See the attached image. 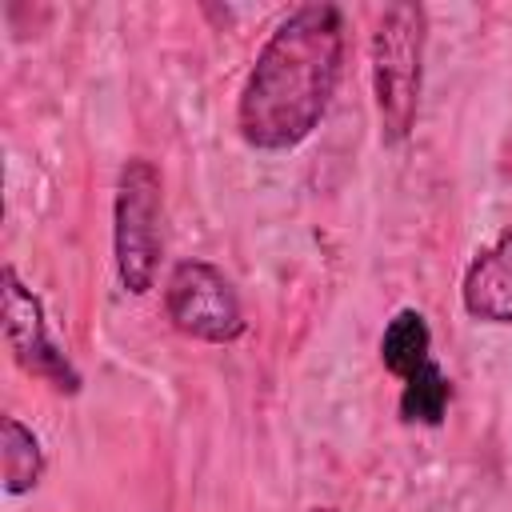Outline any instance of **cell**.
Instances as JSON below:
<instances>
[{
    "label": "cell",
    "instance_id": "obj_1",
    "mask_svg": "<svg viewBox=\"0 0 512 512\" xmlns=\"http://www.w3.org/2000/svg\"><path fill=\"white\" fill-rule=\"evenodd\" d=\"M344 12L308 0L280 16L236 96V132L256 152L300 148L332 108L344 76Z\"/></svg>",
    "mask_w": 512,
    "mask_h": 512
},
{
    "label": "cell",
    "instance_id": "obj_2",
    "mask_svg": "<svg viewBox=\"0 0 512 512\" xmlns=\"http://www.w3.org/2000/svg\"><path fill=\"white\" fill-rule=\"evenodd\" d=\"M424 44H428V12L420 4H388L376 16L368 68H372L380 140L388 148L404 144L416 128L420 88H424Z\"/></svg>",
    "mask_w": 512,
    "mask_h": 512
},
{
    "label": "cell",
    "instance_id": "obj_3",
    "mask_svg": "<svg viewBox=\"0 0 512 512\" xmlns=\"http://www.w3.org/2000/svg\"><path fill=\"white\" fill-rule=\"evenodd\" d=\"M164 256V180L148 156H128L112 196V260L116 280L128 296L156 288Z\"/></svg>",
    "mask_w": 512,
    "mask_h": 512
},
{
    "label": "cell",
    "instance_id": "obj_4",
    "mask_svg": "<svg viewBox=\"0 0 512 512\" xmlns=\"http://www.w3.org/2000/svg\"><path fill=\"white\" fill-rule=\"evenodd\" d=\"M168 324L200 344H232L244 336V304L236 284L212 260H176L164 280Z\"/></svg>",
    "mask_w": 512,
    "mask_h": 512
},
{
    "label": "cell",
    "instance_id": "obj_5",
    "mask_svg": "<svg viewBox=\"0 0 512 512\" xmlns=\"http://www.w3.org/2000/svg\"><path fill=\"white\" fill-rule=\"evenodd\" d=\"M0 316H4V340H8V352L12 360L44 380L52 392L60 396H76L84 388V376L80 368L68 360V352L52 340L48 332V316H44V300L16 276L12 264L0 268Z\"/></svg>",
    "mask_w": 512,
    "mask_h": 512
},
{
    "label": "cell",
    "instance_id": "obj_6",
    "mask_svg": "<svg viewBox=\"0 0 512 512\" xmlns=\"http://www.w3.org/2000/svg\"><path fill=\"white\" fill-rule=\"evenodd\" d=\"M460 304L480 324H512V228L472 256L464 268Z\"/></svg>",
    "mask_w": 512,
    "mask_h": 512
},
{
    "label": "cell",
    "instance_id": "obj_7",
    "mask_svg": "<svg viewBox=\"0 0 512 512\" xmlns=\"http://www.w3.org/2000/svg\"><path fill=\"white\" fill-rule=\"evenodd\" d=\"M432 360H436L432 356V328H428L424 312L420 308L392 312V320L380 332V364L396 380H404V376H412L416 368H424Z\"/></svg>",
    "mask_w": 512,
    "mask_h": 512
},
{
    "label": "cell",
    "instance_id": "obj_8",
    "mask_svg": "<svg viewBox=\"0 0 512 512\" xmlns=\"http://www.w3.org/2000/svg\"><path fill=\"white\" fill-rule=\"evenodd\" d=\"M448 404H452V380L436 360L400 380V400H396L400 424H408V428H440L444 416H448Z\"/></svg>",
    "mask_w": 512,
    "mask_h": 512
},
{
    "label": "cell",
    "instance_id": "obj_9",
    "mask_svg": "<svg viewBox=\"0 0 512 512\" xmlns=\"http://www.w3.org/2000/svg\"><path fill=\"white\" fill-rule=\"evenodd\" d=\"M0 472H4V492H8V496L36 492L40 480H44V444H40V436H36L20 416H4V432H0Z\"/></svg>",
    "mask_w": 512,
    "mask_h": 512
},
{
    "label": "cell",
    "instance_id": "obj_10",
    "mask_svg": "<svg viewBox=\"0 0 512 512\" xmlns=\"http://www.w3.org/2000/svg\"><path fill=\"white\" fill-rule=\"evenodd\" d=\"M312 512H340V508H332V504H320V508H312Z\"/></svg>",
    "mask_w": 512,
    "mask_h": 512
}]
</instances>
